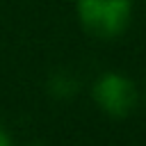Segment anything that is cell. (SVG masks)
<instances>
[{"label":"cell","instance_id":"cell-2","mask_svg":"<svg viewBox=\"0 0 146 146\" xmlns=\"http://www.w3.org/2000/svg\"><path fill=\"white\" fill-rule=\"evenodd\" d=\"M91 96H94L96 105L114 119L128 116L137 103V89H135L132 80L121 73H114V71L103 73L94 82Z\"/></svg>","mask_w":146,"mask_h":146},{"label":"cell","instance_id":"cell-5","mask_svg":"<svg viewBox=\"0 0 146 146\" xmlns=\"http://www.w3.org/2000/svg\"><path fill=\"white\" fill-rule=\"evenodd\" d=\"M32 146H46V144H32Z\"/></svg>","mask_w":146,"mask_h":146},{"label":"cell","instance_id":"cell-4","mask_svg":"<svg viewBox=\"0 0 146 146\" xmlns=\"http://www.w3.org/2000/svg\"><path fill=\"white\" fill-rule=\"evenodd\" d=\"M14 141H11V135L7 132V128L0 123V146H11Z\"/></svg>","mask_w":146,"mask_h":146},{"label":"cell","instance_id":"cell-3","mask_svg":"<svg viewBox=\"0 0 146 146\" xmlns=\"http://www.w3.org/2000/svg\"><path fill=\"white\" fill-rule=\"evenodd\" d=\"M48 91L55 98H73L78 94V78L71 75V73H66V71H59V73L50 75Z\"/></svg>","mask_w":146,"mask_h":146},{"label":"cell","instance_id":"cell-1","mask_svg":"<svg viewBox=\"0 0 146 146\" xmlns=\"http://www.w3.org/2000/svg\"><path fill=\"white\" fill-rule=\"evenodd\" d=\"M80 25L96 39L110 41L125 32L132 16V0H78Z\"/></svg>","mask_w":146,"mask_h":146}]
</instances>
